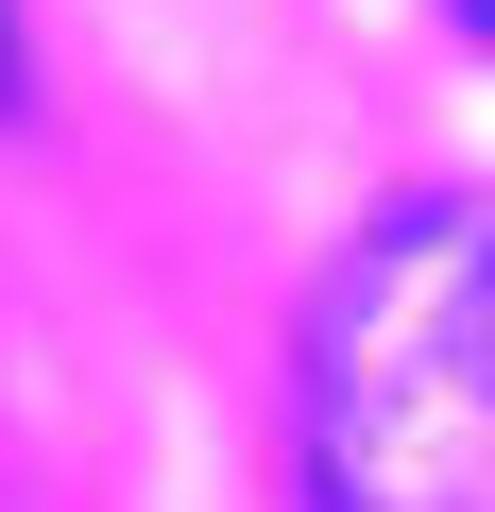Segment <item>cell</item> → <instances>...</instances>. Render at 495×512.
I'll return each mask as SVG.
<instances>
[{"label":"cell","mask_w":495,"mask_h":512,"mask_svg":"<svg viewBox=\"0 0 495 512\" xmlns=\"http://www.w3.org/2000/svg\"><path fill=\"white\" fill-rule=\"evenodd\" d=\"M308 495L325 512H495V205L427 188L342 239L308 308Z\"/></svg>","instance_id":"1"},{"label":"cell","mask_w":495,"mask_h":512,"mask_svg":"<svg viewBox=\"0 0 495 512\" xmlns=\"http://www.w3.org/2000/svg\"><path fill=\"white\" fill-rule=\"evenodd\" d=\"M461 35H478V52H495V0H461Z\"/></svg>","instance_id":"2"},{"label":"cell","mask_w":495,"mask_h":512,"mask_svg":"<svg viewBox=\"0 0 495 512\" xmlns=\"http://www.w3.org/2000/svg\"><path fill=\"white\" fill-rule=\"evenodd\" d=\"M0 86H18V35H0Z\"/></svg>","instance_id":"3"}]
</instances>
